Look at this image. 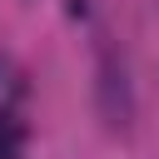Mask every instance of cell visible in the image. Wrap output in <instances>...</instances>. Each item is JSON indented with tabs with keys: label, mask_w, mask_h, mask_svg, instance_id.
I'll list each match as a JSON object with an SVG mask.
<instances>
[{
	"label": "cell",
	"mask_w": 159,
	"mask_h": 159,
	"mask_svg": "<svg viewBox=\"0 0 159 159\" xmlns=\"http://www.w3.org/2000/svg\"><path fill=\"white\" fill-rule=\"evenodd\" d=\"M5 75H10V65H5V55H0V84H5Z\"/></svg>",
	"instance_id": "277c9868"
},
{
	"label": "cell",
	"mask_w": 159,
	"mask_h": 159,
	"mask_svg": "<svg viewBox=\"0 0 159 159\" xmlns=\"http://www.w3.org/2000/svg\"><path fill=\"white\" fill-rule=\"evenodd\" d=\"M0 159H20V149H10V144H0Z\"/></svg>",
	"instance_id": "3957f363"
},
{
	"label": "cell",
	"mask_w": 159,
	"mask_h": 159,
	"mask_svg": "<svg viewBox=\"0 0 159 159\" xmlns=\"http://www.w3.org/2000/svg\"><path fill=\"white\" fill-rule=\"evenodd\" d=\"M94 94H99V114H104V124H109V129H129V119H134V99H129V75H124V65H119L114 55L99 60V84H94Z\"/></svg>",
	"instance_id": "6da1fadb"
},
{
	"label": "cell",
	"mask_w": 159,
	"mask_h": 159,
	"mask_svg": "<svg viewBox=\"0 0 159 159\" xmlns=\"http://www.w3.org/2000/svg\"><path fill=\"white\" fill-rule=\"evenodd\" d=\"M20 139H25V124H20L15 114H0V144H10V149H20Z\"/></svg>",
	"instance_id": "7a4b0ae2"
}]
</instances>
